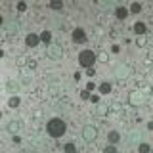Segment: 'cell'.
<instances>
[{
	"instance_id": "8",
	"label": "cell",
	"mask_w": 153,
	"mask_h": 153,
	"mask_svg": "<svg viewBox=\"0 0 153 153\" xmlns=\"http://www.w3.org/2000/svg\"><path fill=\"white\" fill-rule=\"evenodd\" d=\"M73 40L75 42H84L86 40V35H84L82 29H75V31H73Z\"/></svg>"
},
{
	"instance_id": "3",
	"label": "cell",
	"mask_w": 153,
	"mask_h": 153,
	"mask_svg": "<svg viewBox=\"0 0 153 153\" xmlns=\"http://www.w3.org/2000/svg\"><path fill=\"white\" fill-rule=\"evenodd\" d=\"M82 138H84L86 142H94L96 138H98V130H96L92 124H86L84 130H82Z\"/></svg>"
},
{
	"instance_id": "4",
	"label": "cell",
	"mask_w": 153,
	"mask_h": 153,
	"mask_svg": "<svg viewBox=\"0 0 153 153\" xmlns=\"http://www.w3.org/2000/svg\"><path fill=\"white\" fill-rule=\"evenodd\" d=\"M46 56L50 57V59H61L63 52H61L59 46H48V48H46Z\"/></svg>"
},
{
	"instance_id": "10",
	"label": "cell",
	"mask_w": 153,
	"mask_h": 153,
	"mask_svg": "<svg viewBox=\"0 0 153 153\" xmlns=\"http://www.w3.org/2000/svg\"><path fill=\"white\" fill-rule=\"evenodd\" d=\"M134 33H136V35H146V23H136V25H134Z\"/></svg>"
},
{
	"instance_id": "6",
	"label": "cell",
	"mask_w": 153,
	"mask_h": 153,
	"mask_svg": "<svg viewBox=\"0 0 153 153\" xmlns=\"http://www.w3.org/2000/svg\"><path fill=\"white\" fill-rule=\"evenodd\" d=\"M6 31H8V35H13V33L19 31V21L17 19H10L6 23Z\"/></svg>"
},
{
	"instance_id": "11",
	"label": "cell",
	"mask_w": 153,
	"mask_h": 153,
	"mask_svg": "<svg viewBox=\"0 0 153 153\" xmlns=\"http://www.w3.org/2000/svg\"><path fill=\"white\" fill-rule=\"evenodd\" d=\"M115 13H117V17H119V19L128 17V10H126V8H121V6L117 8V12H115Z\"/></svg>"
},
{
	"instance_id": "2",
	"label": "cell",
	"mask_w": 153,
	"mask_h": 153,
	"mask_svg": "<svg viewBox=\"0 0 153 153\" xmlns=\"http://www.w3.org/2000/svg\"><path fill=\"white\" fill-rule=\"evenodd\" d=\"M94 61H96V54L92 50H82L79 54V63L82 67H86V69H88V67H94Z\"/></svg>"
},
{
	"instance_id": "15",
	"label": "cell",
	"mask_w": 153,
	"mask_h": 153,
	"mask_svg": "<svg viewBox=\"0 0 153 153\" xmlns=\"http://www.w3.org/2000/svg\"><path fill=\"white\" fill-rule=\"evenodd\" d=\"M140 10H142V6H140L138 2H134L132 6H130V12H132V13H140Z\"/></svg>"
},
{
	"instance_id": "17",
	"label": "cell",
	"mask_w": 153,
	"mask_h": 153,
	"mask_svg": "<svg viewBox=\"0 0 153 153\" xmlns=\"http://www.w3.org/2000/svg\"><path fill=\"white\" fill-rule=\"evenodd\" d=\"M8 130H10V132H16V130H17V123H16V121L10 123V124H8Z\"/></svg>"
},
{
	"instance_id": "9",
	"label": "cell",
	"mask_w": 153,
	"mask_h": 153,
	"mask_svg": "<svg viewBox=\"0 0 153 153\" xmlns=\"http://www.w3.org/2000/svg\"><path fill=\"white\" fill-rule=\"evenodd\" d=\"M107 140H109V142H111V143H117L119 140H121V134H119L117 130H111V132H109V134H107Z\"/></svg>"
},
{
	"instance_id": "20",
	"label": "cell",
	"mask_w": 153,
	"mask_h": 153,
	"mask_svg": "<svg viewBox=\"0 0 153 153\" xmlns=\"http://www.w3.org/2000/svg\"><path fill=\"white\" fill-rule=\"evenodd\" d=\"M50 8H54V10H61V8H63V4H61V2H52V4H50Z\"/></svg>"
},
{
	"instance_id": "13",
	"label": "cell",
	"mask_w": 153,
	"mask_h": 153,
	"mask_svg": "<svg viewBox=\"0 0 153 153\" xmlns=\"http://www.w3.org/2000/svg\"><path fill=\"white\" fill-rule=\"evenodd\" d=\"M100 92H102V94H109V92H111V84H109V82L100 84Z\"/></svg>"
},
{
	"instance_id": "1",
	"label": "cell",
	"mask_w": 153,
	"mask_h": 153,
	"mask_svg": "<svg viewBox=\"0 0 153 153\" xmlns=\"http://www.w3.org/2000/svg\"><path fill=\"white\" fill-rule=\"evenodd\" d=\"M48 134L50 136H54V138H59V136H63L65 130H67V124L63 119H59V117H54V119H50L48 121Z\"/></svg>"
},
{
	"instance_id": "14",
	"label": "cell",
	"mask_w": 153,
	"mask_h": 153,
	"mask_svg": "<svg viewBox=\"0 0 153 153\" xmlns=\"http://www.w3.org/2000/svg\"><path fill=\"white\" fill-rule=\"evenodd\" d=\"M19 103H21V100H19L17 96H13V98H10V102H8V105H10V107H17Z\"/></svg>"
},
{
	"instance_id": "12",
	"label": "cell",
	"mask_w": 153,
	"mask_h": 153,
	"mask_svg": "<svg viewBox=\"0 0 153 153\" xmlns=\"http://www.w3.org/2000/svg\"><path fill=\"white\" fill-rule=\"evenodd\" d=\"M40 40L48 44V42L52 40V33H50V31H42V35H40Z\"/></svg>"
},
{
	"instance_id": "23",
	"label": "cell",
	"mask_w": 153,
	"mask_h": 153,
	"mask_svg": "<svg viewBox=\"0 0 153 153\" xmlns=\"http://www.w3.org/2000/svg\"><path fill=\"white\" fill-rule=\"evenodd\" d=\"M80 98H82V100H90V94H88V92H86V90H84V92L80 94Z\"/></svg>"
},
{
	"instance_id": "22",
	"label": "cell",
	"mask_w": 153,
	"mask_h": 153,
	"mask_svg": "<svg viewBox=\"0 0 153 153\" xmlns=\"http://www.w3.org/2000/svg\"><path fill=\"white\" fill-rule=\"evenodd\" d=\"M17 10H19V12H25V10H27V4L25 2H19L17 4Z\"/></svg>"
},
{
	"instance_id": "19",
	"label": "cell",
	"mask_w": 153,
	"mask_h": 153,
	"mask_svg": "<svg viewBox=\"0 0 153 153\" xmlns=\"http://www.w3.org/2000/svg\"><path fill=\"white\" fill-rule=\"evenodd\" d=\"M8 90H10V92H13V90H17V84L13 82V80H10V82H8Z\"/></svg>"
},
{
	"instance_id": "7",
	"label": "cell",
	"mask_w": 153,
	"mask_h": 153,
	"mask_svg": "<svg viewBox=\"0 0 153 153\" xmlns=\"http://www.w3.org/2000/svg\"><path fill=\"white\" fill-rule=\"evenodd\" d=\"M25 42H27V46H31V48H35V46H38V42H40V36H36V35H27V38H25Z\"/></svg>"
},
{
	"instance_id": "5",
	"label": "cell",
	"mask_w": 153,
	"mask_h": 153,
	"mask_svg": "<svg viewBox=\"0 0 153 153\" xmlns=\"http://www.w3.org/2000/svg\"><path fill=\"white\" fill-rule=\"evenodd\" d=\"M128 73H130L128 65H117V67H115V75H117V79H124V76H128Z\"/></svg>"
},
{
	"instance_id": "18",
	"label": "cell",
	"mask_w": 153,
	"mask_h": 153,
	"mask_svg": "<svg viewBox=\"0 0 153 153\" xmlns=\"http://www.w3.org/2000/svg\"><path fill=\"white\" fill-rule=\"evenodd\" d=\"M76 149V147H75V143H65V151H69V153H73Z\"/></svg>"
},
{
	"instance_id": "16",
	"label": "cell",
	"mask_w": 153,
	"mask_h": 153,
	"mask_svg": "<svg viewBox=\"0 0 153 153\" xmlns=\"http://www.w3.org/2000/svg\"><path fill=\"white\" fill-rule=\"evenodd\" d=\"M130 102H132V103H140V102H142V96L132 94V96H130Z\"/></svg>"
},
{
	"instance_id": "24",
	"label": "cell",
	"mask_w": 153,
	"mask_h": 153,
	"mask_svg": "<svg viewBox=\"0 0 153 153\" xmlns=\"http://www.w3.org/2000/svg\"><path fill=\"white\" fill-rule=\"evenodd\" d=\"M115 151H117V149H115V146H109L107 149H105V153H115Z\"/></svg>"
},
{
	"instance_id": "21",
	"label": "cell",
	"mask_w": 153,
	"mask_h": 153,
	"mask_svg": "<svg viewBox=\"0 0 153 153\" xmlns=\"http://www.w3.org/2000/svg\"><path fill=\"white\" fill-rule=\"evenodd\" d=\"M138 149H140L142 153H147V151H149V146H147V143H142V146L138 147Z\"/></svg>"
}]
</instances>
